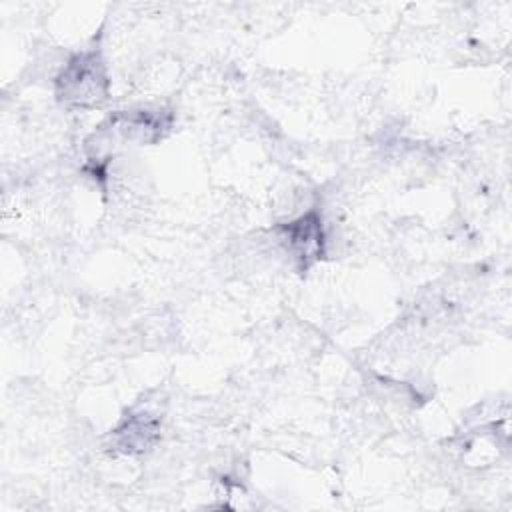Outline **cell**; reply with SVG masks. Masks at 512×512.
I'll return each mask as SVG.
<instances>
[{"label": "cell", "instance_id": "obj_3", "mask_svg": "<svg viewBox=\"0 0 512 512\" xmlns=\"http://www.w3.org/2000/svg\"><path fill=\"white\" fill-rule=\"evenodd\" d=\"M158 420L148 412L130 414L114 432L112 448L122 454L146 452L158 440Z\"/></svg>", "mask_w": 512, "mask_h": 512}, {"label": "cell", "instance_id": "obj_2", "mask_svg": "<svg viewBox=\"0 0 512 512\" xmlns=\"http://www.w3.org/2000/svg\"><path fill=\"white\" fill-rule=\"evenodd\" d=\"M286 248L298 260L302 270H308L324 254V232L322 218L316 210L300 216L294 222L282 224L278 228Z\"/></svg>", "mask_w": 512, "mask_h": 512}, {"label": "cell", "instance_id": "obj_1", "mask_svg": "<svg viewBox=\"0 0 512 512\" xmlns=\"http://www.w3.org/2000/svg\"><path fill=\"white\" fill-rule=\"evenodd\" d=\"M110 80L98 50L72 56L56 78V98L70 108H94L106 102Z\"/></svg>", "mask_w": 512, "mask_h": 512}]
</instances>
